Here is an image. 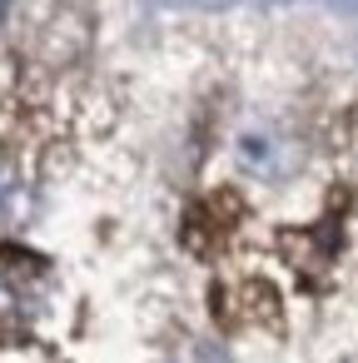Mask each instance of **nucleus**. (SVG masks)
Returning a JSON list of instances; mask_svg holds the SVG:
<instances>
[{
    "label": "nucleus",
    "instance_id": "obj_1",
    "mask_svg": "<svg viewBox=\"0 0 358 363\" xmlns=\"http://www.w3.org/2000/svg\"><path fill=\"white\" fill-rule=\"evenodd\" d=\"M0 11H6V0H0Z\"/></svg>",
    "mask_w": 358,
    "mask_h": 363
}]
</instances>
